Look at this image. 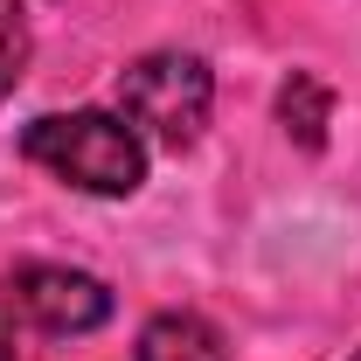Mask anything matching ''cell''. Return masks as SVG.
I'll return each instance as SVG.
<instances>
[{"label":"cell","mask_w":361,"mask_h":361,"mask_svg":"<svg viewBox=\"0 0 361 361\" xmlns=\"http://www.w3.org/2000/svg\"><path fill=\"white\" fill-rule=\"evenodd\" d=\"M28 49H35V35H28V7H21V0H0V97L21 84Z\"/></svg>","instance_id":"cell-6"},{"label":"cell","mask_w":361,"mask_h":361,"mask_svg":"<svg viewBox=\"0 0 361 361\" xmlns=\"http://www.w3.org/2000/svg\"><path fill=\"white\" fill-rule=\"evenodd\" d=\"M355 361H361V355H355Z\"/></svg>","instance_id":"cell-8"},{"label":"cell","mask_w":361,"mask_h":361,"mask_svg":"<svg viewBox=\"0 0 361 361\" xmlns=\"http://www.w3.org/2000/svg\"><path fill=\"white\" fill-rule=\"evenodd\" d=\"M7 299H14V313L28 319L35 334H56V341H70V334H97V326L111 319V292H104V278L70 271V264H21V271H14V285H7Z\"/></svg>","instance_id":"cell-3"},{"label":"cell","mask_w":361,"mask_h":361,"mask_svg":"<svg viewBox=\"0 0 361 361\" xmlns=\"http://www.w3.org/2000/svg\"><path fill=\"white\" fill-rule=\"evenodd\" d=\"M21 153L49 167L63 188L77 195H133L146 180V139L126 126V111H49L21 133Z\"/></svg>","instance_id":"cell-1"},{"label":"cell","mask_w":361,"mask_h":361,"mask_svg":"<svg viewBox=\"0 0 361 361\" xmlns=\"http://www.w3.org/2000/svg\"><path fill=\"white\" fill-rule=\"evenodd\" d=\"M209 104H216V77L202 56H180V49H153L139 56L133 70H118V111L139 139H160V146H195L209 126Z\"/></svg>","instance_id":"cell-2"},{"label":"cell","mask_w":361,"mask_h":361,"mask_svg":"<svg viewBox=\"0 0 361 361\" xmlns=\"http://www.w3.org/2000/svg\"><path fill=\"white\" fill-rule=\"evenodd\" d=\"M278 118H285V133L299 139L306 153H319V146H326V118H334L326 84H319V77H306V70H292V84L278 90Z\"/></svg>","instance_id":"cell-5"},{"label":"cell","mask_w":361,"mask_h":361,"mask_svg":"<svg viewBox=\"0 0 361 361\" xmlns=\"http://www.w3.org/2000/svg\"><path fill=\"white\" fill-rule=\"evenodd\" d=\"M21 348H14V299L0 292V361H14Z\"/></svg>","instance_id":"cell-7"},{"label":"cell","mask_w":361,"mask_h":361,"mask_svg":"<svg viewBox=\"0 0 361 361\" xmlns=\"http://www.w3.org/2000/svg\"><path fill=\"white\" fill-rule=\"evenodd\" d=\"M139 361H229V341L202 313H160L139 334Z\"/></svg>","instance_id":"cell-4"}]
</instances>
